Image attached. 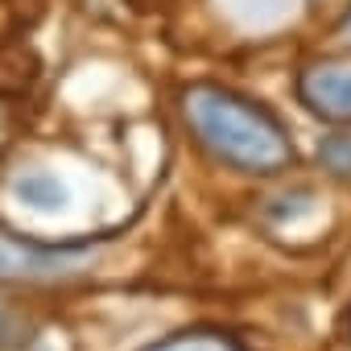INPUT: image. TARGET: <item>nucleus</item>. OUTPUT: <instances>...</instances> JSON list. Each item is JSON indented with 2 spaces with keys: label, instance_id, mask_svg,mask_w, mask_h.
Returning <instances> with one entry per match:
<instances>
[{
  "label": "nucleus",
  "instance_id": "2",
  "mask_svg": "<svg viewBox=\"0 0 351 351\" xmlns=\"http://www.w3.org/2000/svg\"><path fill=\"white\" fill-rule=\"evenodd\" d=\"M298 99L330 124H351V54L310 62L298 75Z\"/></svg>",
  "mask_w": 351,
  "mask_h": 351
},
{
  "label": "nucleus",
  "instance_id": "1",
  "mask_svg": "<svg viewBox=\"0 0 351 351\" xmlns=\"http://www.w3.org/2000/svg\"><path fill=\"white\" fill-rule=\"evenodd\" d=\"M182 116L191 132L199 136L203 149H211L223 165L240 173H281L293 161V145L285 124L265 112L261 104L215 87V83H195L182 91Z\"/></svg>",
  "mask_w": 351,
  "mask_h": 351
},
{
  "label": "nucleus",
  "instance_id": "5",
  "mask_svg": "<svg viewBox=\"0 0 351 351\" xmlns=\"http://www.w3.org/2000/svg\"><path fill=\"white\" fill-rule=\"evenodd\" d=\"M343 38L351 42V9H347V17H343Z\"/></svg>",
  "mask_w": 351,
  "mask_h": 351
},
{
  "label": "nucleus",
  "instance_id": "3",
  "mask_svg": "<svg viewBox=\"0 0 351 351\" xmlns=\"http://www.w3.org/2000/svg\"><path fill=\"white\" fill-rule=\"evenodd\" d=\"M153 351H244V347L232 343L228 335H215V330H186V335L165 339V343L153 347Z\"/></svg>",
  "mask_w": 351,
  "mask_h": 351
},
{
  "label": "nucleus",
  "instance_id": "4",
  "mask_svg": "<svg viewBox=\"0 0 351 351\" xmlns=\"http://www.w3.org/2000/svg\"><path fill=\"white\" fill-rule=\"evenodd\" d=\"M318 161L335 173V178H351V132L326 136V141L318 145Z\"/></svg>",
  "mask_w": 351,
  "mask_h": 351
}]
</instances>
